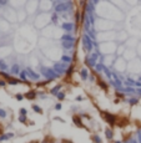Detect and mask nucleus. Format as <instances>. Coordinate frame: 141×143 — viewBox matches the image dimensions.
Wrapping results in <instances>:
<instances>
[{"label":"nucleus","instance_id":"nucleus-12","mask_svg":"<svg viewBox=\"0 0 141 143\" xmlns=\"http://www.w3.org/2000/svg\"><path fill=\"white\" fill-rule=\"evenodd\" d=\"M94 68H95L96 72H102L104 68H105V65H104L102 62H98V63H96V66H95Z\"/></svg>","mask_w":141,"mask_h":143},{"label":"nucleus","instance_id":"nucleus-14","mask_svg":"<svg viewBox=\"0 0 141 143\" xmlns=\"http://www.w3.org/2000/svg\"><path fill=\"white\" fill-rule=\"evenodd\" d=\"M19 76H20V80H21V81L26 82V76H28V74H26V70H21V72L19 74Z\"/></svg>","mask_w":141,"mask_h":143},{"label":"nucleus","instance_id":"nucleus-24","mask_svg":"<svg viewBox=\"0 0 141 143\" xmlns=\"http://www.w3.org/2000/svg\"><path fill=\"white\" fill-rule=\"evenodd\" d=\"M34 110H35L36 112H41V110L39 108V107H38V106H34Z\"/></svg>","mask_w":141,"mask_h":143},{"label":"nucleus","instance_id":"nucleus-1","mask_svg":"<svg viewBox=\"0 0 141 143\" xmlns=\"http://www.w3.org/2000/svg\"><path fill=\"white\" fill-rule=\"evenodd\" d=\"M83 46H84V50L86 52H92V50H94V47H95V41L89 36L87 34H85L84 32V35H83Z\"/></svg>","mask_w":141,"mask_h":143},{"label":"nucleus","instance_id":"nucleus-28","mask_svg":"<svg viewBox=\"0 0 141 143\" xmlns=\"http://www.w3.org/2000/svg\"><path fill=\"white\" fill-rule=\"evenodd\" d=\"M60 1H61V3H63V0H60ZM64 1H69V0H64Z\"/></svg>","mask_w":141,"mask_h":143},{"label":"nucleus","instance_id":"nucleus-21","mask_svg":"<svg viewBox=\"0 0 141 143\" xmlns=\"http://www.w3.org/2000/svg\"><path fill=\"white\" fill-rule=\"evenodd\" d=\"M60 87H61V86H56L55 88H53V90H51V92H53V93H56V92H57V90H60Z\"/></svg>","mask_w":141,"mask_h":143},{"label":"nucleus","instance_id":"nucleus-30","mask_svg":"<svg viewBox=\"0 0 141 143\" xmlns=\"http://www.w3.org/2000/svg\"><path fill=\"white\" fill-rule=\"evenodd\" d=\"M0 6H1V5H0Z\"/></svg>","mask_w":141,"mask_h":143},{"label":"nucleus","instance_id":"nucleus-29","mask_svg":"<svg viewBox=\"0 0 141 143\" xmlns=\"http://www.w3.org/2000/svg\"><path fill=\"white\" fill-rule=\"evenodd\" d=\"M50 1H53V0H50Z\"/></svg>","mask_w":141,"mask_h":143},{"label":"nucleus","instance_id":"nucleus-22","mask_svg":"<svg viewBox=\"0 0 141 143\" xmlns=\"http://www.w3.org/2000/svg\"><path fill=\"white\" fill-rule=\"evenodd\" d=\"M28 98H34V92H29V93H28Z\"/></svg>","mask_w":141,"mask_h":143},{"label":"nucleus","instance_id":"nucleus-20","mask_svg":"<svg viewBox=\"0 0 141 143\" xmlns=\"http://www.w3.org/2000/svg\"><path fill=\"white\" fill-rule=\"evenodd\" d=\"M0 117H3V118L6 117V112H5L3 108H0Z\"/></svg>","mask_w":141,"mask_h":143},{"label":"nucleus","instance_id":"nucleus-3","mask_svg":"<svg viewBox=\"0 0 141 143\" xmlns=\"http://www.w3.org/2000/svg\"><path fill=\"white\" fill-rule=\"evenodd\" d=\"M72 8V3L71 1H63L55 5V12L56 14H61V12H68Z\"/></svg>","mask_w":141,"mask_h":143},{"label":"nucleus","instance_id":"nucleus-2","mask_svg":"<svg viewBox=\"0 0 141 143\" xmlns=\"http://www.w3.org/2000/svg\"><path fill=\"white\" fill-rule=\"evenodd\" d=\"M40 71H41V75L44 77H46L49 81L51 80H54V78H57V77H60V75H57L54 68H50V67H45V66H40Z\"/></svg>","mask_w":141,"mask_h":143},{"label":"nucleus","instance_id":"nucleus-5","mask_svg":"<svg viewBox=\"0 0 141 143\" xmlns=\"http://www.w3.org/2000/svg\"><path fill=\"white\" fill-rule=\"evenodd\" d=\"M85 12L87 15H91V14H95V4L91 3V0H89L85 5Z\"/></svg>","mask_w":141,"mask_h":143},{"label":"nucleus","instance_id":"nucleus-19","mask_svg":"<svg viewBox=\"0 0 141 143\" xmlns=\"http://www.w3.org/2000/svg\"><path fill=\"white\" fill-rule=\"evenodd\" d=\"M99 86H100L101 88H104V90H106V87H107V85H106L105 82H102V81H100V82H99Z\"/></svg>","mask_w":141,"mask_h":143},{"label":"nucleus","instance_id":"nucleus-8","mask_svg":"<svg viewBox=\"0 0 141 143\" xmlns=\"http://www.w3.org/2000/svg\"><path fill=\"white\" fill-rule=\"evenodd\" d=\"M85 34H87L89 36H90L94 41H95V39H96V31H95V29L94 27H89V29H85Z\"/></svg>","mask_w":141,"mask_h":143},{"label":"nucleus","instance_id":"nucleus-18","mask_svg":"<svg viewBox=\"0 0 141 143\" xmlns=\"http://www.w3.org/2000/svg\"><path fill=\"white\" fill-rule=\"evenodd\" d=\"M51 21H53V23H57V14L56 12L53 14V16H51Z\"/></svg>","mask_w":141,"mask_h":143},{"label":"nucleus","instance_id":"nucleus-11","mask_svg":"<svg viewBox=\"0 0 141 143\" xmlns=\"http://www.w3.org/2000/svg\"><path fill=\"white\" fill-rule=\"evenodd\" d=\"M61 62L66 63V65H70V63H72V57L69 56V55H63L61 56Z\"/></svg>","mask_w":141,"mask_h":143},{"label":"nucleus","instance_id":"nucleus-23","mask_svg":"<svg viewBox=\"0 0 141 143\" xmlns=\"http://www.w3.org/2000/svg\"><path fill=\"white\" fill-rule=\"evenodd\" d=\"M8 4V0H0V5H6Z\"/></svg>","mask_w":141,"mask_h":143},{"label":"nucleus","instance_id":"nucleus-13","mask_svg":"<svg viewBox=\"0 0 141 143\" xmlns=\"http://www.w3.org/2000/svg\"><path fill=\"white\" fill-rule=\"evenodd\" d=\"M61 44H63V49L64 50H71L74 47V42H65V41H63Z\"/></svg>","mask_w":141,"mask_h":143},{"label":"nucleus","instance_id":"nucleus-27","mask_svg":"<svg viewBox=\"0 0 141 143\" xmlns=\"http://www.w3.org/2000/svg\"><path fill=\"white\" fill-rule=\"evenodd\" d=\"M0 86H5V82L4 81H0Z\"/></svg>","mask_w":141,"mask_h":143},{"label":"nucleus","instance_id":"nucleus-9","mask_svg":"<svg viewBox=\"0 0 141 143\" xmlns=\"http://www.w3.org/2000/svg\"><path fill=\"white\" fill-rule=\"evenodd\" d=\"M61 27H63V30H65V31H68L69 34L74 30V24L72 23H64L63 25H61Z\"/></svg>","mask_w":141,"mask_h":143},{"label":"nucleus","instance_id":"nucleus-16","mask_svg":"<svg viewBox=\"0 0 141 143\" xmlns=\"http://www.w3.org/2000/svg\"><path fill=\"white\" fill-rule=\"evenodd\" d=\"M8 67L9 66H8V63H6L5 61H3V60L0 61V70H1V71H6V70H8Z\"/></svg>","mask_w":141,"mask_h":143},{"label":"nucleus","instance_id":"nucleus-25","mask_svg":"<svg viewBox=\"0 0 141 143\" xmlns=\"http://www.w3.org/2000/svg\"><path fill=\"white\" fill-rule=\"evenodd\" d=\"M99 1H100V0H91V3H92V4H95V5H96V4H98Z\"/></svg>","mask_w":141,"mask_h":143},{"label":"nucleus","instance_id":"nucleus-10","mask_svg":"<svg viewBox=\"0 0 141 143\" xmlns=\"http://www.w3.org/2000/svg\"><path fill=\"white\" fill-rule=\"evenodd\" d=\"M10 72H11L13 75H19V74L21 72L20 65H18V63H14V65L11 66V68H10Z\"/></svg>","mask_w":141,"mask_h":143},{"label":"nucleus","instance_id":"nucleus-4","mask_svg":"<svg viewBox=\"0 0 141 143\" xmlns=\"http://www.w3.org/2000/svg\"><path fill=\"white\" fill-rule=\"evenodd\" d=\"M68 65L66 63H64V62H56L55 65H54V71L57 74V75H64V74H66V70H68Z\"/></svg>","mask_w":141,"mask_h":143},{"label":"nucleus","instance_id":"nucleus-7","mask_svg":"<svg viewBox=\"0 0 141 143\" xmlns=\"http://www.w3.org/2000/svg\"><path fill=\"white\" fill-rule=\"evenodd\" d=\"M60 40H61V42L65 41V42H74V44H75V41H76L75 36H72L71 34H65V35H63V36L60 37Z\"/></svg>","mask_w":141,"mask_h":143},{"label":"nucleus","instance_id":"nucleus-6","mask_svg":"<svg viewBox=\"0 0 141 143\" xmlns=\"http://www.w3.org/2000/svg\"><path fill=\"white\" fill-rule=\"evenodd\" d=\"M26 74L30 76V78H31V80H34V81H38L39 78H40V75L36 74L31 67H26Z\"/></svg>","mask_w":141,"mask_h":143},{"label":"nucleus","instance_id":"nucleus-17","mask_svg":"<svg viewBox=\"0 0 141 143\" xmlns=\"http://www.w3.org/2000/svg\"><path fill=\"white\" fill-rule=\"evenodd\" d=\"M19 82H20V80H15V78H13V77L9 78V83L10 85H18Z\"/></svg>","mask_w":141,"mask_h":143},{"label":"nucleus","instance_id":"nucleus-26","mask_svg":"<svg viewBox=\"0 0 141 143\" xmlns=\"http://www.w3.org/2000/svg\"><path fill=\"white\" fill-rule=\"evenodd\" d=\"M57 97H59V98H64V95H63V93H59Z\"/></svg>","mask_w":141,"mask_h":143},{"label":"nucleus","instance_id":"nucleus-15","mask_svg":"<svg viewBox=\"0 0 141 143\" xmlns=\"http://www.w3.org/2000/svg\"><path fill=\"white\" fill-rule=\"evenodd\" d=\"M80 75H81V78H83V80H86V78H87V76H89V74H87V70H86V68H81V71H80Z\"/></svg>","mask_w":141,"mask_h":143}]
</instances>
